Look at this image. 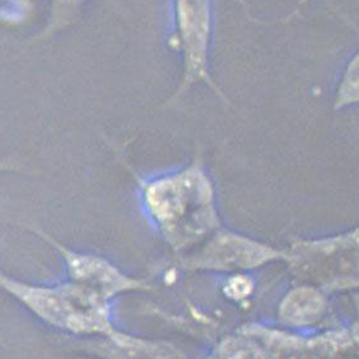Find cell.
<instances>
[{"label":"cell","instance_id":"6da1fadb","mask_svg":"<svg viewBox=\"0 0 359 359\" xmlns=\"http://www.w3.org/2000/svg\"><path fill=\"white\" fill-rule=\"evenodd\" d=\"M136 180L147 217L174 248L198 243L219 230L215 187L198 156L178 170Z\"/></svg>","mask_w":359,"mask_h":359},{"label":"cell","instance_id":"7a4b0ae2","mask_svg":"<svg viewBox=\"0 0 359 359\" xmlns=\"http://www.w3.org/2000/svg\"><path fill=\"white\" fill-rule=\"evenodd\" d=\"M0 288L56 329L75 334L114 332L108 301L72 280L59 286L31 285L0 269Z\"/></svg>","mask_w":359,"mask_h":359},{"label":"cell","instance_id":"3957f363","mask_svg":"<svg viewBox=\"0 0 359 359\" xmlns=\"http://www.w3.org/2000/svg\"><path fill=\"white\" fill-rule=\"evenodd\" d=\"M26 229L40 236L41 239L45 240L47 244L59 252L67 264L72 282L86 287L107 301L118 293L147 288L142 280L128 277L108 260L93 254L75 252L55 239L53 235L41 230L40 227L26 225Z\"/></svg>","mask_w":359,"mask_h":359},{"label":"cell","instance_id":"277c9868","mask_svg":"<svg viewBox=\"0 0 359 359\" xmlns=\"http://www.w3.org/2000/svg\"><path fill=\"white\" fill-rule=\"evenodd\" d=\"M216 235L200 255L191 260L193 266L212 269L254 268L278 257L269 246L229 231H215Z\"/></svg>","mask_w":359,"mask_h":359},{"label":"cell","instance_id":"5b68a950","mask_svg":"<svg viewBox=\"0 0 359 359\" xmlns=\"http://www.w3.org/2000/svg\"><path fill=\"white\" fill-rule=\"evenodd\" d=\"M323 309V299L319 293L302 288L293 291L283 305V313L288 316V319L296 321H309V320L319 315Z\"/></svg>","mask_w":359,"mask_h":359},{"label":"cell","instance_id":"8992f818","mask_svg":"<svg viewBox=\"0 0 359 359\" xmlns=\"http://www.w3.org/2000/svg\"><path fill=\"white\" fill-rule=\"evenodd\" d=\"M358 100V67H357V57L353 59L352 62L346 69L344 78L340 84L339 93L337 98V107L349 106L355 103Z\"/></svg>","mask_w":359,"mask_h":359},{"label":"cell","instance_id":"52a82bcc","mask_svg":"<svg viewBox=\"0 0 359 359\" xmlns=\"http://www.w3.org/2000/svg\"><path fill=\"white\" fill-rule=\"evenodd\" d=\"M81 0H53L51 9V20L50 26L45 31V36L53 34L56 29L67 25V20L72 15L74 8L78 7Z\"/></svg>","mask_w":359,"mask_h":359},{"label":"cell","instance_id":"ba28073f","mask_svg":"<svg viewBox=\"0 0 359 359\" xmlns=\"http://www.w3.org/2000/svg\"><path fill=\"white\" fill-rule=\"evenodd\" d=\"M20 169V165L18 163H15L12 159H0V173L3 172H13Z\"/></svg>","mask_w":359,"mask_h":359},{"label":"cell","instance_id":"9c48e42d","mask_svg":"<svg viewBox=\"0 0 359 359\" xmlns=\"http://www.w3.org/2000/svg\"><path fill=\"white\" fill-rule=\"evenodd\" d=\"M0 343H1V338H0Z\"/></svg>","mask_w":359,"mask_h":359}]
</instances>
